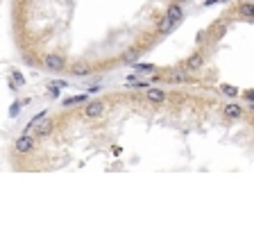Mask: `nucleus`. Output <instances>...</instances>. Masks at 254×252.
<instances>
[{"mask_svg":"<svg viewBox=\"0 0 254 252\" xmlns=\"http://www.w3.org/2000/svg\"><path fill=\"white\" fill-rule=\"evenodd\" d=\"M204 66H206V55L202 53V50H195L193 55H189V57L184 59V64H182V69L189 71L190 75L200 73V71L204 69Z\"/></svg>","mask_w":254,"mask_h":252,"instance_id":"obj_6","label":"nucleus"},{"mask_svg":"<svg viewBox=\"0 0 254 252\" xmlns=\"http://www.w3.org/2000/svg\"><path fill=\"white\" fill-rule=\"evenodd\" d=\"M222 116L227 118V121H241L245 116V109L238 102H227V105L222 107Z\"/></svg>","mask_w":254,"mask_h":252,"instance_id":"obj_10","label":"nucleus"},{"mask_svg":"<svg viewBox=\"0 0 254 252\" xmlns=\"http://www.w3.org/2000/svg\"><path fill=\"white\" fill-rule=\"evenodd\" d=\"M164 80H166L168 84H173V86H182V84L193 82V75H190L189 71H184L182 66H177V69L164 71Z\"/></svg>","mask_w":254,"mask_h":252,"instance_id":"obj_5","label":"nucleus"},{"mask_svg":"<svg viewBox=\"0 0 254 252\" xmlns=\"http://www.w3.org/2000/svg\"><path fill=\"white\" fill-rule=\"evenodd\" d=\"M216 2H229V0H204V7H209V5H216Z\"/></svg>","mask_w":254,"mask_h":252,"instance_id":"obj_20","label":"nucleus"},{"mask_svg":"<svg viewBox=\"0 0 254 252\" xmlns=\"http://www.w3.org/2000/svg\"><path fill=\"white\" fill-rule=\"evenodd\" d=\"M236 16L243 21H254V2L252 0H241L236 5Z\"/></svg>","mask_w":254,"mask_h":252,"instance_id":"obj_11","label":"nucleus"},{"mask_svg":"<svg viewBox=\"0 0 254 252\" xmlns=\"http://www.w3.org/2000/svg\"><path fill=\"white\" fill-rule=\"evenodd\" d=\"M175 27H177V25H175L173 21H168L166 16H161V18L157 21V25H154V30H157V34H164V37H166V34H170Z\"/></svg>","mask_w":254,"mask_h":252,"instance_id":"obj_13","label":"nucleus"},{"mask_svg":"<svg viewBox=\"0 0 254 252\" xmlns=\"http://www.w3.org/2000/svg\"><path fill=\"white\" fill-rule=\"evenodd\" d=\"M250 109H252V111H254V102H250Z\"/></svg>","mask_w":254,"mask_h":252,"instance_id":"obj_23","label":"nucleus"},{"mask_svg":"<svg viewBox=\"0 0 254 252\" xmlns=\"http://www.w3.org/2000/svg\"><path fill=\"white\" fill-rule=\"evenodd\" d=\"M66 71H68L73 78H89V75L95 73V66L89 62V59L79 57V59H75V62H70L68 66H66Z\"/></svg>","mask_w":254,"mask_h":252,"instance_id":"obj_4","label":"nucleus"},{"mask_svg":"<svg viewBox=\"0 0 254 252\" xmlns=\"http://www.w3.org/2000/svg\"><path fill=\"white\" fill-rule=\"evenodd\" d=\"M41 66L48 73H62V71H66L68 62H66V55L62 53H46L41 59Z\"/></svg>","mask_w":254,"mask_h":252,"instance_id":"obj_3","label":"nucleus"},{"mask_svg":"<svg viewBox=\"0 0 254 252\" xmlns=\"http://www.w3.org/2000/svg\"><path fill=\"white\" fill-rule=\"evenodd\" d=\"M243 98L248 100V102H254V89H248V91H243Z\"/></svg>","mask_w":254,"mask_h":252,"instance_id":"obj_19","label":"nucleus"},{"mask_svg":"<svg viewBox=\"0 0 254 252\" xmlns=\"http://www.w3.org/2000/svg\"><path fill=\"white\" fill-rule=\"evenodd\" d=\"M105 114H107V100H102V98L89 100L82 107V118L84 121H100Z\"/></svg>","mask_w":254,"mask_h":252,"instance_id":"obj_1","label":"nucleus"},{"mask_svg":"<svg viewBox=\"0 0 254 252\" xmlns=\"http://www.w3.org/2000/svg\"><path fill=\"white\" fill-rule=\"evenodd\" d=\"M21 107H23V102H14V105H11V109H9V116H16L18 111H21Z\"/></svg>","mask_w":254,"mask_h":252,"instance_id":"obj_18","label":"nucleus"},{"mask_svg":"<svg viewBox=\"0 0 254 252\" xmlns=\"http://www.w3.org/2000/svg\"><path fill=\"white\" fill-rule=\"evenodd\" d=\"M170 2H180V5H186L189 0H170Z\"/></svg>","mask_w":254,"mask_h":252,"instance_id":"obj_22","label":"nucleus"},{"mask_svg":"<svg viewBox=\"0 0 254 252\" xmlns=\"http://www.w3.org/2000/svg\"><path fill=\"white\" fill-rule=\"evenodd\" d=\"M86 100H89V95H75V98L64 100V107H70V105H84Z\"/></svg>","mask_w":254,"mask_h":252,"instance_id":"obj_16","label":"nucleus"},{"mask_svg":"<svg viewBox=\"0 0 254 252\" xmlns=\"http://www.w3.org/2000/svg\"><path fill=\"white\" fill-rule=\"evenodd\" d=\"M55 132V118H50V116H46L41 123H39L34 130H32V134L39 139V141H43V139H48L50 134Z\"/></svg>","mask_w":254,"mask_h":252,"instance_id":"obj_9","label":"nucleus"},{"mask_svg":"<svg viewBox=\"0 0 254 252\" xmlns=\"http://www.w3.org/2000/svg\"><path fill=\"white\" fill-rule=\"evenodd\" d=\"M132 69L136 71V73H143V75H152V73H157L159 71V66L157 64H150V62H136V64H132Z\"/></svg>","mask_w":254,"mask_h":252,"instance_id":"obj_15","label":"nucleus"},{"mask_svg":"<svg viewBox=\"0 0 254 252\" xmlns=\"http://www.w3.org/2000/svg\"><path fill=\"white\" fill-rule=\"evenodd\" d=\"M138 59H141V48H129V50H125V53L121 55V62L127 64V66L136 64Z\"/></svg>","mask_w":254,"mask_h":252,"instance_id":"obj_12","label":"nucleus"},{"mask_svg":"<svg viewBox=\"0 0 254 252\" xmlns=\"http://www.w3.org/2000/svg\"><path fill=\"white\" fill-rule=\"evenodd\" d=\"M218 91H220L222 95L232 98V100H236L238 93H241V89H238V86H234V84H229V82H220V84H218Z\"/></svg>","mask_w":254,"mask_h":252,"instance_id":"obj_14","label":"nucleus"},{"mask_svg":"<svg viewBox=\"0 0 254 252\" xmlns=\"http://www.w3.org/2000/svg\"><path fill=\"white\" fill-rule=\"evenodd\" d=\"M168 98H170V93L164 89V86H148V89H145V102H148V105H152V107L166 105V102H168Z\"/></svg>","mask_w":254,"mask_h":252,"instance_id":"obj_7","label":"nucleus"},{"mask_svg":"<svg viewBox=\"0 0 254 252\" xmlns=\"http://www.w3.org/2000/svg\"><path fill=\"white\" fill-rule=\"evenodd\" d=\"M164 16H166V18H168V21H173L175 25H180V23L186 18L184 5H180V2H168V7H166Z\"/></svg>","mask_w":254,"mask_h":252,"instance_id":"obj_8","label":"nucleus"},{"mask_svg":"<svg viewBox=\"0 0 254 252\" xmlns=\"http://www.w3.org/2000/svg\"><path fill=\"white\" fill-rule=\"evenodd\" d=\"M206 37H209V32H206V30L197 32V43H200V46H202V43H206Z\"/></svg>","mask_w":254,"mask_h":252,"instance_id":"obj_17","label":"nucleus"},{"mask_svg":"<svg viewBox=\"0 0 254 252\" xmlns=\"http://www.w3.org/2000/svg\"><path fill=\"white\" fill-rule=\"evenodd\" d=\"M39 148V139L32 134V132H23L21 137L14 141V153L21 155V157H27Z\"/></svg>","mask_w":254,"mask_h":252,"instance_id":"obj_2","label":"nucleus"},{"mask_svg":"<svg viewBox=\"0 0 254 252\" xmlns=\"http://www.w3.org/2000/svg\"><path fill=\"white\" fill-rule=\"evenodd\" d=\"M14 80H16V82H18V84H23V82H25V80H23V75H21V73H16V71H14Z\"/></svg>","mask_w":254,"mask_h":252,"instance_id":"obj_21","label":"nucleus"}]
</instances>
